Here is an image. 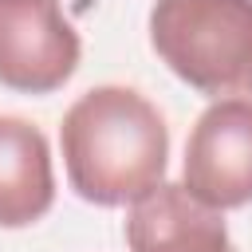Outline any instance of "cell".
<instances>
[{
  "mask_svg": "<svg viewBox=\"0 0 252 252\" xmlns=\"http://www.w3.org/2000/svg\"><path fill=\"white\" fill-rule=\"evenodd\" d=\"M59 146L71 189L91 205L118 209L161 185L169 130L146 94L106 83L67 106Z\"/></svg>",
  "mask_w": 252,
  "mask_h": 252,
  "instance_id": "cell-1",
  "label": "cell"
},
{
  "mask_svg": "<svg viewBox=\"0 0 252 252\" xmlns=\"http://www.w3.org/2000/svg\"><path fill=\"white\" fill-rule=\"evenodd\" d=\"M150 43L193 91L252 94V0H154Z\"/></svg>",
  "mask_w": 252,
  "mask_h": 252,
  "instance_id": "cell-2",
  "label": "cell"
},
{
  "mask_svg": "<svg viewBox=\"0 0 252 252\" xmlns=\"http://www.w3.org/2000/svg\"><path fill=\"white\" fill-rule=\"evenodd\" d=\"M83 43L59 0H0V83L24 94L59 91L79 67Z\"/></svg>",
  "mask_w": 252,
  "mask_h": 252,
  "instance_id": "cell-3",
  "label": "cell"
},
{
  "mask_svg": "<svg viewBox=\"0 0 252 252\" xmlns=\"http://www.w3.org/2000/svg\"><path fill=\"white\" fill-rule=\"evenodd\" d=\"M185 193L224 213L252 201V98H217L185 142Z\"/></svg>",
  "mask_w": 252,
  "mask_h": 252,
  "instance_id": "cell-4",
  "label": "cell"
},
{
  "mask_svg": "<svg viewBox=\"0 0 252 252\" xmlns=\"http://www.w3.org/2000/svg\"><path fill=\"white\" fill-rule=\"evenodd\" d=\"M126 244L130 252H232L224 217L173 181H161L130 205Z\"/></svg>",
  "mask_w": 252,
  "mask_h": 252,
  "instance_id": "cell-5",
  "label": "cell"
},
{
  "mask_svg": "<svg viewBox=\"0 0 252 252\" xmlns=\"http://www.w3.org/2000/svg\"><path fill=\"white\" fill-rule=\"evenodd\" d=\"M55 201L51 146L39 126L0 114V228H28Z\"/></svg>",
  "mask_w": 252,
  "mask_h": 252,
  "instance_id": "cell-6",
  "label": "cell"
},
{
  "mask_svg": "<svg viewBox=\"0 0 252 252\" xmlns=\"http://www.w3.org/2000/svg\"><path fill=\"white\" fill-rule=\"evenodd\" d=\"M232 252H236V248H232Z\"/></svg>",
  "mask_w": 252,
  "mask_h": 252,
  "instance_id": "cell-7",
  "label": "cell"
}]
</instances>
